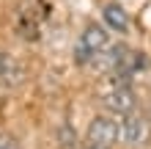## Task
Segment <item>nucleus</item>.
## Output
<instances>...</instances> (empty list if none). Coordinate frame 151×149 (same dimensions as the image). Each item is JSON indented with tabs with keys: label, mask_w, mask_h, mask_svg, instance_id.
<instances>
[{
	"label": "nucleus",
	"mask_w": 151,
	"mask_h": 149,
	"mask_svg": "<svg viewBox=\"0 0 151 149\" xmlns=\"http://www.w3.org/2000/svg\"><path fill=\"white\" fill-rule=\"evenodd\" d=\"M107 50H110V31L104 25H85L74 47V61L80 66H102Z\"/></svg>",
	"instance_id": "1"
},
{
	"label": "nucleus",
	"mask_w": 151,
	"mask_h": 149,
	"mask_svg": "<svg viewBox=\"0 0 151 149\" xmlns=\"http://www.w3.org/2000/svg\"><path fill=\"white\" fill-rule=\"evenodd\" d=\"M102 66L107 69L110 75L129 77V80H132V75L143 72V69L148 66V61H146L143 52H137L135 47H129V44H110L107 55H104V61H102Z\"/></svg>",
	"instance_id": "2"
},
{
	"label": "nucleus",
	"mask_w": 151,
	"mask_h": 149,
	"mask_svg": "<svg viewBox=\"0 0 151 149\" xmlns=\"http://www.w3.org/2000/svg\"><path fill=\"white\" fill-rule=\"evenodd\" d=\"M102 105L107 108L110 113H118V116H124V113L135 110L137 108V94L135 89H132V80L129 77H118V75H110L107 86L102 89Z\"/></svg>",
	"instance_id": "3"
},
{
	"label": "nucleus",
	"mask_w": 151,
	"mask_h": 149,
	"mask_svg": "<svg viewBox=\"0 0 151 149\" xmlns=\"http://www.w3.org/2000/svg\"><path fill=\"white\" fill-rule=\"evenodd\" d=\"M148 138H151V121H148L146 113H140L135 108V110H129V113L121 116V121H118V141L124 146L137 149V146H143Z\"/></svg>",
	"instance_id": "4"
},
{
	"label": "nucleus",
	"mask_w": 151,
	"mask_h": 149,
	"mask_svg": "<svg viewBox=\"0 0 151 149\" xmlns=\"http://www.w3.org/2000/svg\"><path fill=\"white\" fill-rule=\"evenodd\" d=\"M85 144L88 149H113L118 144V121L107 113L96 116L85 130Z\"/></svg>",
	"instance_id": "5"
},
{
	"label": "nucleus",
	"mask_w": 151,
	"mask_h": 149,
	"mask_svg": "<svg viewBox=\"0 0 151 149\" xmlns=\"http://www.w3.org/2000/svg\"><path fill=\"white\" fill-rule=\"evenodd\" d=\"M102 20H104V25H107V31H115V33H127L132 28L129 11L124 6H118V3H107L102 8Z\"/></svg>",
	"instance_id": "6"
},
{
	"label": "nucleus",
	"mask_w": 151,
	"mask_h": 149,
	"mask_svg": "<svg viewBox=\"0 0 151 149\" xmlns=\"http://www.w3.org/2000/svg\"><path fill=\"white\" fill-rule=\"evenodd\" d=\"M17 31H19L25 39H36L41 33V17L25 8V11L19 14V20H17Z\"/></svg>",
	"instance_id": "7"
},
{
	"label": "nucleus",
	"mask_w": 151,
	"mask_h": 149,
	"mask_svg": "<svg viewBox=\"0 0 151 149\" xmlns=\"http://www.w3.org/2000/svg\"><path fill=\"white\" fill-rule=\"evenodd\" d=\"M22 77V66L17 64V61L8 55V52L0 50V80H6V83H17Z\"/></svg>",
	"instance_id": "8"
},
{
	"label": "nucleus",
	"mask_w": 151,
	"mask_h": 149,
	"mask_svg": "<svg viewBox=\"0 0 151 149\" xmlns=\"http://www.w3.org/2000/svg\"><path fill=\"white\" fill-rule=\"evenodd\" d=\"M0 149H19V144L11 133H0Z\"/></svg>",
	"instance_id": "9"
}]
</instances>
